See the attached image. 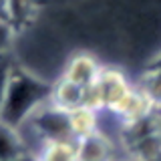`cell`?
Listing matches in <instances>:
<instances>
[{
	"label": "cell",
	"instance_id": "cell-1",
	"mask_svg": "<svg viewBox=\"0 0 161 161\" xmlns=\"http://www.w3.org/2000/svg\"><path fill=\"white\" fill-rule=\"evenodd\" d=\"M53 87L26 69L14 64L0 107V121L14 129H22L36 111L50 101Z\"/></svg>",
	"mask_w": 161,
	"mask_h": 161
},
{
	"label": "cell",
	"instance_id": "cell-2",
	"mask_svg": "<svg viewBox=\"0 0 161 161\" xmlns=\"http://www.w3.org/2000/svg\"><path fill=\"white\" fill-rule=\"evenodd\" d=\"M20 131H28L34 139L40 141V147L47 143H67V141H77L70 129L69 113L63 111L60 107L48 101L40 107L32 117L28 119V123L24 125ZM38 147V151H40ZM36 151V153H38Z\"/></svg>",
	"mask_w": 161,
	"mask_h": 161
},
{
	"label": "cell",
	"instance_id": "cell-3",
	"mask_svg": "<svg viewBox=\"0 0 161 161\" xmlns=\"http://www.w3.org/2000/svg\"><path fill=\"white\" fill-rule=\"evenodd\" d=\"M131 91L125 75L115 69H101L93 87L87 89V105L93 109L113 111L121 103V99Z\"/></svg>",
	"mask_w": 161,
	"mask_h": 161
},
{
	"label": "cell",
	"instance_id": "cell-4",
	"mask_svg": "<svg viewBox=\"0 0 161 161\" xmlns=\"http://www.w3.org/2000/svg\"><path fill=\"white\" fill-rule=\"evenodd\" d=\"M153 103L147 95L143 93L139 87H131V91L121 99V103L115 107L111 113H115L119 119H123L125 123L129 125H135V123H141V121L149 119L151 113H153Z\"/></svg>",
	"mask_w": 161,
	"mask_h": 161
},
{
	"label": "cell",
	"instance_id": "cell-5",
	"mask_svg": "<svg viewBox=\"0 0 161 161\" xmlns=\"http://www.w3.org/2000/svg\"><path fill=\"white\" fill-rule=\"evenodd\" d=\"M77 157L79 161H113L115 151L113 143L101 131L87 137L77 139Z\"/></svg>",
	"mask_w": 161,
	"mask_h": 161
},
{
	"label": "cell",
	"instance_id": "cell-6",
	"mask_svg": "<svg viewBox=\"0 0 161 161\" xmlns=\"http://www.w3.org/2000/svg\"><path fill=\"white\" fill-rule=\"evenodd\" d=\"M101 69L103 67H99L93 57H89V54H77V57L70 58V63H69L63 77L67 80H70V83L83 87V89H89L95 85Z\"/></svg>",
	"mask_w": 161,
	"mask_h": 161
},
{
	"label": "cell",
	"instance_id": "cell-7",
	"mask_svg": "<svg viewBox=\"0 0 161 161\" xmlns=\"http://www.w3.org/2000/svg\"><path fill=\"white\" fill-rule=\"evenodd\" d=\"M50 101H53L57 107H60L63 111H73L79 109L83 105H87V89L79 87V85L70 83L67 79H60L57 85L53 87V95H50Z\"/></svg>",
	"mask_w": 161,
	"mask_h": 161
},
{
	"label": "cell",
	"instance_id": "cell-8",
	"mask_svg": "<svg viewBox=\"0 0 161 161\" xmlns=\"http://www.w3.org/2000/svg\"><path fill=\"white\" fill-rule=\"evenodd\" d=\"M24 153H30V149L22 137V133L0 121V161L16 159Z\"/></svg>",
	"mask_w": 161,
	"mask_h": 161
},
{
	"label": "cell",
	"instance_id": "cell-9",
	"mask_svg": "<svg viewBox=\"0 0 161 161\" xmlns=\"http://www.w3.org/2000/svg\"><path fill=\"white\" fill-rule=\"evenodd\" d=\"M69 121L75 139L87 137V135H93L99 131V111L89 107V105L69 111Z\"/></svg>",
	"mask_w": 161,
	"mask_h": 161
},
{
	"label": "cell",
	"instance_id": "cell-10",
	"mask_svg": "<svg viewBox=\"0 0 161 161\" xmlns=\"http://www.w3.org/2000/svg\"><path fill=\"white\" fill-rule=\"evenodd\" d=\"M38 161H79L77 157V141L67 143H47L36 153Z\"/></svg>",
	"mask_w": 161,
	"mask_h": 161
},
{
	"label": "cell",
	"instance_id": "cell-11",
	"mask_svg": "<svg viewBox=\"0 0 161 161\" xmlns=\"http://www.w3.org/2000/svg\"><path fill=\"white\" fill-rule=\"evenodd\" d=\"M139 89L151 99L153 107H161V70L159 69H149L141 79Z\"/></svg>",
	"mask_w": 161,
	"mask_h": 161
},
{
	"label": "cell",
	"instance_id": "cell-12",
	"mask_svg": "<svg viewBox=\"0 0 161 161\" xmlns=\"http://www.w3.org/2000/svg\"><path fill=\"white\" fill-rule=\"evenodd\" d=\"M12 69H14V60H12V57H10V53L6 48H0V107H2L4 93H6L8 79H10Z\"/></svg>",
	"mask_w": 161,
	"mask_h": 161
},
{
	"label": "cell",
	"instance_id": "cell-13",
	"mask_svg": "<svg viewBox=\"0 0 161 161\" xmlns=\"http://www.w3.org/2000/svg\"><path fill=\"white\" fill-rule=\"evenodd\" d=\"M0 28H12V10H10V0H0Z\"/></svg>",
	"mask_w": 161,
	"mask_h": 161
},
{
	"label": "cell",
	"instance_id": "cell-14",
	"mask_svg": "<svg viewBox=\"0 0 161 161\" xmlns=\"http://www.w3.org/2000/svg\"><path fill=\"white\" fill-rule=\"evenodd\" d=\"M10 161H38V159H36L34 153H24V155H20L16 159H10Z\"/></svg>",
	"mask_w": 161,
	"mask_h": 161
},
{
	"label": "cell",
	"instance_id": "cell-15",
	"mask_svg": "<svg viewBox=\"0 0 161 161\" xmlns=\"http://www.w3.org/2000/svg\"><path fill=\"white\" fill-rule=\"evenodd\" d=\"M4 32H8V30L6 28H0V48H4V38H2Z\"/></svg>",
	"mask_w": 161,
	"mask_h": 161
}]
</instances>
